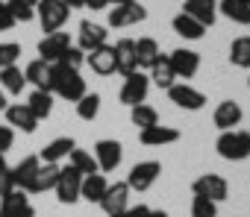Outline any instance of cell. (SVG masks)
<instances>
[{
	"mask_svg": "<svg viewBox=\"0 0 250 217\" xmlns=\"http://www.w3.org/2000/svg\"><path fill=\"white\" fill-rule=\"evenodd\" d=\"M50 94H56V97H62L68 103H77L85 94V79L80 76L77 68L53 62L50 65Z\"/></svg>",
	"mask_w": 250,
	"mask_h": 217,
	"instance_id": "cell-1",
	"label": "cell"
},
{
	"mask_svg": "<svg viewBox=\"0 0 250 217\" xmlns=\"http://www.w3.org/2000/svg\"><path fill=\"white\" fill-rule=\"evenodd\" d=\"M215 150L227 162H244V159H250V132L247 129L221 132L218 141H215Z\"/></svg>",
	"mask_w": 250,
	"mask_h": 217,
	"instance_id": "cell-2",
	"label": "cell"
},
{
	"mask_svg": "<svg viewBox=\"0 0 250 217\" xmlns=\"http://www.w3.org/2000/svg\"><path fill=\"white\" fill-rule=\"evenodd\" d=\"M68 15H71V9L62 3V0H39V3H36V18H39L44 36L59 33V30L65 27Z\"/></svg>",
	"mask_w": 250,
	"mask_h": 217,
	"instance_id": "cell-3",
	"label": "cell"
},
{
	"mask_svg": "<svg viewBox=\"0 0 250 217\" xmlns=\"http://www.w3.org/2000/svg\"><path fill=\"white\" fill-rule=\"evenodd\" d=\"M147 91H150V76L145 71H133L130 76H124V85H121V103L124 106H139L147 100Z\"/></svg>",
	"mask_w": 250,
	"mask_h": 217,
	"instance_id": "cell-4",
	"label": "cell"
},
{
	"mask_svg": "<svg viewBox=\"0 0 250 217\" xmlns=\"http://www.w3.org/2000/svg\"><path fill=\"white\" fill-rule=\"evenodd\" d=\"M159 173H162V164L159 162H139V164L130 167V173H127V179H124V182H127L130 191L145 194V191L153 188V182L159 179Z\"/></svg>",
	"mask_w": 250,
	"mask_h": 217,
	"instance_id": "cell-5",
	"label": "cell"
},
{
	"mask_svg": "<svg viewBox=\"0 0 250 217\" xmlns=\"http://www.w3.org/2000/svg\"><path fill=\"white\" fill-rule=\"evenodd\" d=\"M80 185H83V173L77 167H59V179H56V199L62 205H74L80 199Z\"/></svg>",
	"mask_w": 250,
	"mask_h": 217,
	"instance_id": "cell-6",
	"label": "cell"
},
{
	"mask_svg": "<svg viewBox=\"0 0 250 217\" xmlns=\"http://www.w3.org/2000/svg\"><path fill=\"white\" fill-rule=\"evenodd\" d=\"M191 191H194V197H206L212 202H224L229 197V182L224 176H218V173H203V176H197L191 182Z\"/></svg>",
	"mask_w": 250,
	"mask_h": 217,
	"instance_id": "cell-7",
	"label": "cell"
},
{
	"mask_svg": "<svg viewBox=\"0 0 250 217\" xmlns=\"http://www.w3.org/2000/svg\"><path fill=\"white\" fill-rule=\"evenodd\" d=\"M130 188H127V182H115V185H106V194H103V199L97 202L100 208H103V214L106 217H121L124 211H127V205H130Z\"/></svg>",
	"mask_w": 250,
	"mask_h": 217,
	"instance_id": "cell-8",
	"label": "cell"
},
{
	"mask_svg": "<svg viewBox=\"0 0 250 217\" xmlns=\"http://www.w3.org/2000/svg\"><path fill=\"white\" fill-rule=\"evenodd\" d=\"M121 159H124L121 141H115V138H100V141L94 144V162H97V170H100V173L118 170Z\"/></svg>",
	"mask_w": 250,
	"mask_h": 217,
	"instance_id": "cell-9",
	"label": "cell"
},
{
	"mask_svg": "<svg viewBox=\"0 0 250 217\" xmlns=\"http://www.w3.org/2000/svg\"><path fill=\"white\" fill-rule=\"evenodd\" d=\"M168 97H171V103L177 108H186V112H200V108L206 106V94L191 88V85H186V82H174L168 88Z\"/></svg>",
	"mask_w": 250,
	"mask_h": 217,
	"instance_id": "cell-10",
	"label": "cell"
},
{
	"mask_svg": "<svg viewBox=\"0 0 250 217\" xmlns=\"http://www.w3.org/2000/svg\"><path fill=\"white\" fill-rule=\"evenodd\" d=\"M0 217H36V208H33L27 191L15 188L12 194L0 197Z\"/></svg>",
	"mask_w": 250,
	"mask_h": 217,
	"instance_id": "cell-11",
	"label": "cell"
},
{
	"mask_svg": "<svg viewBox=\"0 0 250 217\" xmlns=\"http://www.w3.org/2000/svg\"><path fill=\"white\" fill-rule=\"evenodd\" d=\"M147 18V9L139 3H127V6H115V9H109V27H115V30H124V27H136V24H142Z\"/></svg>",
	"mask_w": 250,
	"mask_h": 217,
	"instance_id": "cell-12",
	"label": "cell"
},
{
	"mask_svg": "<svg viewBox=\"0 0 250 217\" xmlns=\"http://www.w3.org/2000/svg\"><path fill=\"white\" fill-rule=\"evenodd\" d=\"M3 115H6V127H12V129H21L27 135H33L39 129V121H36V115L27 108V103H9Z\"/></svg>",
	"mask_w": 250,
	"mask_h": 217,
	"instance_id": "cell-13",
	"label": "cell"
},
{
	"mask_svg": "<svg viewBox=\"0 0 250 217\" xmlns=\"http://www.w3.org/2000/svg\"><path fill=\"white\" fill-rule=\"evenodd\" d=\"M168 59H171V68H174L177 79H191L200 71V53H194L188 47H177Z\"/></svg>",
	"mask_w": 250,
	"mask_h": 217,
	"instance_id": "cell-14",
	"label": "cell"
},
{
	"mask_svg": "<svg viewBox=\"0 0 250 217\" xmlns=\"http://www.w3.org/2000/svg\"><path fill=\"white\" fill-rule=\"evenodd\" d=\"M71 47V36L68 33H50V36H44L42 41H39V56L47 62V65H53V62H59L62 59V53Z\"/></svg>",
	"mask_w": 250,
	"mask_h": 217,
	"instance_id": "cell-15",
	"label": "cell"
},
{
	"mask_svg": "<svg viewBox=\"0 0 250 217\" xmlns=\"http://www.w3.org/2000/svg\"><path fill=\"white\" fill-rule=\"evenodd\" d=\"M106 38H109V33H106V27L103 24H94V21H83L80 24V33H77V47L83 50V53H91L94 47H100V44H106Z\"/></svg>",
	"mask_w": 250,
	"mask_h": 217,
	"instance_id": "cell-16",
	"label": "cell"
},
{
	"mask_svg": "<svg viewBox=\"0 0 250 217\" xmlns=\"http://www.w3.org/2000/svg\"><path fill=\"white\" fill-rule=\"evenodd\" d=\"M241 118H244L241 106H238L235 100H224V103H218V108H215L212 124H215L221 132H229L232 127H238V124H241Z\"/></svg>",
	"mask_w": 250,
	"mask_h": 217,
	"instance_id": "cell-17",
	"label": "cell"
},
{
	"mask_svg": "<svg viewBox=\"0 0 250 217\" xmlns=\"http://www.w3.org/2000/svg\"><path fill=\"white\" fill-rule=\"evenodd\" d=\"M112 50H115V71L121 76H130L133 71H139V65H136V41L133 38H121Z\"/></svg>",
	"mask_w": 250,
	"mask_h": 217,
	"instance_id": "cell-18",
	"label": "cell"
},
{
	"mask_svg": "<svg viewBox=\"0 0 250 217\" xmlns=\"http://www.w3.org/2000/svg\"><path fill=\"white\" fill-rule=\"evenodd\" d=\"M85 65H88L97 76H109V73H115V50H112L109 44H100V47H94L91 53H85Z\"/></svg>",
	"mask_w": 250,
	"mask_h": 217,
	"instance_id": "cell-19",
	"label": "cell"
},
{
	"mask_svg": "<svg viewBox=\"0 0 250 217\" xmlns=\"http://www.w3.org/2000/svg\"><path fill=\"white\" fill-rule=\"evenodd\" d=\"M183 12H186L188 18H194L197 24L212 27L215 18H218V0H186Z\"/></svg>",
	"mask_w": 250,
	"mask_h": 217,
	"instance_id": "cell-20",
	"label": "cell"
},
{
	"mask_svg": "<svg viewBox=\"0 0 250 217\" xmlns=\"http://www.w3.org/2000/svg\"><path fill=\"white\" fill-rule=\"evenodd\" d=\"M139 141L145 147H165V144H174L180 141V129L174 127H147V129H139Z\"/></svg>",
	"mask_w": 250,
	"mask_h": 217,
	"instance_id": "cell-21",
	"label": "cell"
},
{
	"mask_svg": "<svg viewBox=\"0 0 250 217\" xmlns=\"http://www.w3.org/2000/svg\"><path fill=\"white\" fill-rule=\"evenodd\" d=\"M77 147V141L71 138V135H62V138H53L42 153H39V159L44 162V164H59L62 159H68L71 156V150Z\"/></svg>",
	"mask_w": 250,
	"mask_h": 217,
	"instance_id": "cell-22",
	"label": "cell"
},
{
	"mask_svg": "<svg viewBox=\"0 0 250 217\" xmlns=\"http://www.w3.org/2000/svg\"><path fill=\"white\" fill-rule=\"evenodd\" d=\"M39 167H42V159H39V156H27V159H21V162L12 167L15 188H21V191H30V185H33V179H36Z\"/></svg>",
	"mask_w": 250,
	"mask_h": 217,
	"instance_id": "cell-23",
	"label": "cell"
},
{
	"mask_svg": "<svg viewBox=\"0 0 250 217\" xmlns=\"http://www.w3.org/2000/svg\"><path fill=\"white\" fill-rule=\"evenodd\" d=\"M147 71H150V73H147V76H150V82H156V85H159V88H165V91L177 82V73H174V68H171V59H168V56H162V53L156 56V62H153Z\"/></svg>",
	"mask_w": 250,
	"mask_h": 217,
	"instance_id": "cell-24",
	"label": "cell"
},
{
	"mask_svg": "<svg viewBox=\"0 0 250 217\" xmlns=\"http://www.w3.org/2000/svg\"><path fill=\"white\" fill-rule=\"evenodd\" d=\"M171 27H174V33H177V36H183L186 41H200V38L206 36V27H203V24H197L194 18H188L186 12L174 15Z\"/></svg>",
	"mask_w": 250,
	"mask_h": 217,
	"instance_id": "cell-25",
	"label": "cell"
},
{
	"mask_svg": "<svg viewBox=\"0 0 250 217\" xmlns=\"http://www.w3.org/2000/svg\"><path fill=\"white\" fill-rule=\"evenodd\" d=\"M106 176L103 173H88V176H83V185H80V199H85V202H100L103 199V194H106Z\"/></svg>",
	"mask_w": 250,
	"mask_h": 217,
	"instance_id": "cell-26",
	"label": "cell"
},
{
	"mask_svg": "<svg viewBox=\"0 0 250 217\" xmlns=\"http://www.w3.org/2000/svg\"><path fill=\"white\" fill-rule=\"evenodd\" d=\"M218 12L224 18H229L232 24L250 27V6L244 3V0H218Z\"/></svg>",
	"mask_w": 250,
	"mask_h": 217,
	"instance_id": "cell-27",
	"label": "cell"
},
{
	"mask_svg": "<svg viewBox=\"0 0 250 217\" xmlns=\"http://www.w3.org/2000/svg\"><path fill=\"white\" fill-rule=\"evenodd\" d=\"M24 76L27 82H33L39 91H50V65L44 59H33L27 68H24Z\"/></svg>",
	"mask_w": 250,
	"mask_h": 217,
	"instance_id": "cell-28",
	"label": "cell"
},
{
	"mask_svg": "<svg viewBox=\"0 0 250 217\" xmlns=\"http://www.w3.org/2000/svg\"><path fill=\"white\" fill-rule=\"evenodd\" d=\"M56 179H59V164H44V162H42V167H39V173H36V179H33V185H30L27 194L53 191V188H56Z\"/></svg>",
	"mask_w": 250,
	"mask_h": 217,
	"instance_id": "cell-29",
	"label": "cell"
},
{
	"mask_svg": "<svg viewBox=\"0 0 250 217\" xmlns=\"http://www.w3.org/2000/svg\"><path fill=\"white\" fill-rule=\"evenodd\" d=\"M27 108L36 115V121H47L50 118V112H53V94L50 91H33L30 94V100H27Z\"/></svg>",
	"mask_w": 250,
	"mask_h": 217,
	"instance_id": "cell-30",
	"label": "cell"
},
{
	"mask_svg": "<svg viewBox=\"0 0 250 217\" xmlns=\"http://www.w3.org/2000/svg\"><path fill=\"white\" fill-rule=\"evenodd\" d=\"M0 88H3L6 94H21V91L27 88V76H24V71H21L18 65L3 68V71H0Z\"/></svg>",
	"mask_w": 250,
	"mask_h": 217,
	"instance_id": "cell-31",
	"label": "cell"
},
{
	"mask_svg": "<svg viewBox=\"0 0 250 217\" xmlns=\"http://www.w3.org/2000/svg\"><path fill=\"white\" fill-rule=\"evenodd\" d=\"M159 53H162V50H159L156 38H150V36L139 38V41H136V65H139V71H142V68H150Z\"/></svg>",
	"mask_w": 250,
	"mask_h": 217,
	"instance_id": "cell-32",
	"label": "cell"
},
{
	"mask_svg": "<svg viewBox=\"0 0 250 217\" xmlns=\"http://www.w3.org/2000/svg\"><path fill=\"white\" fill-rule=\"evenodd\" d=\"M229 62L235 65V68H250V36H238V38H232V44H229Z\"/></svg>",
	"mask_w": 250,
	"mask_h": 217,
	"instance_id": "cell-33",
	"label": "cell"
},
{
	"mask_svg": "<svg viewBox=\"0 0 250 217\" xmlns=\"http://www.w3.org/2000/svg\"><path fill=\"white\" fill-rule=\"evenodd\" d=\"M130 121H133V127L147 129V127H156V124H159V112H156L153 106L139 103V106H133V108H130Z\"/></svg>",
	"mask_w": 250,
	"mask_h": 217,
	"instance_id": "cell-34",
	"label": "cell"
},
{
	"mask_svg": "<svg viewBox=\"0 0 250 217\" xmlns=\"http://www.w3.org/2000/svg\"><path fill=\"white\" fill-rule=\"evenodd\" d=\"M97 112H100V94H88V91H85V94L77 100V118H80V121H94Z\"/></svg>",
	"mask_w": 250,
	"mask_h": 217,
	"instance_id": "cell-35",
	"label": "cell"
},
{
	"mask_svg": "<svg viewBox=\"0 0 250 217\" xmlns=\"http://www.w3.org/2000/svg\"><path fill=\"white\" fill-rule=\"evenodd\" d=\"M68 159H71V167H77L83 176H88V173H100V170H97L94 156H91V153H85V150H80V147H74Z\"/></svg>",
	"mask_w": 250,
	"mask_h": 217,
	"instance_id": "cell-36",
	"label": "cell"
},
{
	"mask_svg": "<svg viewBox=\"0 0 250 217\" xmlns=\"http://www.w3.org/2000/svg\"><path fill=\"white\" fill-rule=\"evenodd\" d=\"M6 3H9V9H12L15 21L30 24V21L36 18V3H39V0H6Z\"/></svg>",
	"mask_w": 250,
	"mask_h": 217,
	"instance_id": "cell-37",
	"label": "cell"
},
{
	"mask_svg": "<svg viewBox=\"0 0 250 217\" xmlns=\"http://www.w3.org/2000/svg\"><path fill=\"white\" fill-rule=\"evenodd\" d=\"M191 217H218V202H212L206 197H194L191 199Z\"/></svg>",
	"mask_w": 250,
	"mask_h": 217,
	"instance_id": "cell-38",
	"label": "cell"
},
{
	"mask_svg": "<svg viewBox=\"0 0 250 217\" xmlns=\"http://www.w3.org/2000/svg\"><path fill=\"white\" fill-rule=\"evenodd\" d=\"M18 59H21V44H15V41L0 44V71L9 65H18Z\"/></svg>",
	"mask_w": 250,
	"mask_h": 217,
	"instance_id": "cell-39",
	"label": "cell"
},
{
	"mask_svg": "<svg viewBox=\"0 0 250 217\" xmlns=\"http://www.w3.org/2000/svg\"><path fill=\"white\" fill-rule=\"evenodd\" d=\"M83 62H85V53H83L80 47H74V44H71V47L62 53V59H59V65H68V68H77V71H80Z\"/></svg>",
	"mask_w": 250,
	"mask_h": 217,
	"instance_id": "cell-40",
	"label": "cell"
},
{
	"mask_svg": "<svg viewBox=\"0 0 250 217\" xmlns=\"http://www.w3.org/2000/svg\"><path fill=\"white\" fill-rule=\"evenodd\" d=\"M18 21H15V15H12V9H9V3L6 0H0V33H6V30H12Z\"/></svg>",
	"mask_w": 250,
	"mask_h": 217,
	"instance_id": "cell-41",
	"label": "cell"
},
{
	"mask_svg": "<svg viewBox=\"0 0 250 217\" xmlns=\"http://www.w3.org/2000/svg\"><path fill=\"white\" fill-rule=\"evenodd\" d=\"M12 141H15V129L12 127H0V156H6V150H12Z\"/></svg>",
	"mask_w": 250,
	"mask_h": 217,
	"instance_id": "cell-42",
	"label": "cell"
},
{
	"mask_svg": "<svg viewBox=\"0 0 250 217\" xmlns=\"http://www.w3.org/2000/svg\"><path fill=\"white\" fill-rule=\"evenodd\" d=\"M15 191V176H12V167L6 170H0V197H6Z\"/></svg>",
	"mask_w": 250,
	"mask_h": 217,
	"instance_id": "cell-43",
	"label": "cell"
},
{
	"mask_svg": "<svg viewBox=\"0 0 250 217\" xmlns=\"http://www.w3.org/2000/svg\"><path fill=\"white\" fill-rule=\"evenodd\" d=\"M121 217H150V208H147L145 202H139V205H127V211H124Z\"/></svg>",
	"mask_w": 250,
	"mask_h": 217,
	"instance_id": "cell-44",
	"label": "cell"
},
{
	"mask_svg": "<svg viewBox=\"0 0 250 217\" xmlns=\"http://www.w3.org/2000/svg\"><path fill=\"white\" fill-rule=\"evenodd\" d=\"M83 6H88L91 12H103L109 3H106V0H83Z\"/></svg>",
	"mask_w": 250,
	"mask_h": 217,
	"instance_id": "cell-45",
	"label": "cell"
},
{
	"mask_svg": "<svg viewBox=\"0 0 250 217\" xmlns=\"http://www.w3.org/2000/svg\"><path fill=\"white\" fill-rule=\"evenodd\" d=\"M68 9H83V0H62Z\"/></svg>",
	"mask_w": 250,
	"mask_h": 217,
	"instance_id": "cell-46",
	"label": "cell"
},
{
	"mask_svg": "<svg viewBox=\"0 0 250 217\" xmlns=\"http://www.w3.org/2000/svg\"><path fill=\"white\" fill-rule=\"evenodd\" d=\"M6 106H9V100H6V91L0 88V112H6Z\"/></svg>",
	"mask_w": 250,
	"mask_h": 217,
	"instance_id": "cell-47",
	"label": "cell"
},
{
	"mask_svg": "<svg viewBox=\"0 0 250 217\" xmlns=\"http://www.w3.org/2000/svg\"><path fill=\"white\" fill-rule=\"evenodd\" d=\"M106 3H112V6H127V3H136V0H106Z\"/></svg>",
	"mask_w": 250,
	"mask_h": 217,
	"instance_id": "cell-48",
	"label": "cell"
},
{
	"mask_svg": "<svg viewBox=\"0 0 250 217\" xmlns=\"http://www.w3.org/2000/svg\"><path fill=\"white\" fill-rule=\"evenodd\" d=\"M150 217H171V214H168V211H162V208H156V211L150 208Z\"/></svg>",
	"mask_w": 250,
	"mask_h": 217,
	"instance_id": "cell-49",
	"label": "cell"
},
{
	"mask_svg": "<svg viewBox=\"0 0 250 217\" xmlns=\"http://www.w3.org/2000/svg\"><path fill=\"white\" fill-rule=\"evenodd\" d=\"M9 164H6V156H0V170H6Z\"/></svg>",
	"mask_w": 250,
	"mask_h": 217,
	"instance_id": "cell-50",
	"label": "cell"
},
{
	"mask_svg": "<svg viewBox=\"0 0 250 217\" xmlns=\"http://www.w3.org/2000/svg\"><path fill=\"white\" fill-rule=\"evenodd\" d=\"M244 3H247V6H250V0H244Z\"/></svg>",
	"mask_w": 250,
	"mask_h": 217,
	"instance_id": "cell-51",
	"label": "cell"
},
{
	"mask_svg": "<svg viewBox=\"0 0 250 217\" xmlns=\"http://www.w3.org/2000/svg\"><path fill=\"white\" fill-rule=\"evenodd\" d=\"M247 88H250V79H247Z\"/></svg>",
	"mask_w": 250,
	"mask_h": 217,
	"instance_id": "cell-52",
	"label": "cell"
}]
</instances>
